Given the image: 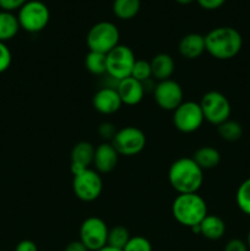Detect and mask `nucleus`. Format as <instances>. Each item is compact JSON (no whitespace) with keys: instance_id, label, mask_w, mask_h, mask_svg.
Segmentation results:
<instances>
[{"instance_id":"nucleus-1","label":"nucleus","mask_w":250,"mask_h":251,"mask_svg":"<svg viewBox=\"0 0 250 251\" xmlns=\"http://www.w3.org/2000/svg\"><path fill=\"white\" fill-rule=\"evenodd\" d=\"M206 51L218 60H229L242 50L243 38L233 27L222 26L211 29L205 36Z\"/></svg>"},{"instance_id":"nucleus-2","label":"nucleus","mask_w":250,"mask_h":251,"mask_svg":"<svg viewBox=\"0 0 250 251\" xmlns=\"http://www.w3.org/2000/svg\"><path fill=\"white\" fill-rule=\"evenodd\" d=\"M168 180L178 194L198 193L203 183V171L193 157H183L171 164Z\"/></svg>"},{"instance_id":"nucleus-3","label":"nucleus","mask_w":250,"mask_h":251,"mask_svg":"<svg viewBox=\"0 0 250 251\" xmlns=\"http://www.w3.org/2000/svg\"><path fill=\"white\" fill-rule=\"evenodd\" d=\"M172 215L179 225L191 229L208 215L207 205L198 193L178 194L172 205Z\"/></svg>"},{"instance_id":"nucleus-4","label":"nucleus","mask_w":250,"mask_h":251,"mask_svg":"<svg viewBox=\"0 0 250 251\" xmlns=\"http://www.w3.org/2000/svg\"><path fill=\"white\" fill-rule=\"evenodd\" d=\"M120 33L118 27L109 21H100L88 31L86 42L91 51L107 54L119 44Z\"/></svg>"},{"instance_id":"nucleus-5","label":"nucleus","mask_w":250,"mask_h":251,"mask_svg":"<svg viewBox=\"0 0 250 251\" xmlns=\"http://www.w3.org/2000/svg\"><path fill=\"white\" fill-rule=\"evenodd\" d=\"M50 19L48 6L39 0H28L19 10L17 20L20 27L29 33L43 31Z\"/></svg>"},{"instance_id":"nucleus-6","label":"nucleus","mask_w":250,"mask_h":251,"mask_svg":"<svg viewBox=\"0 0 250 251\" xmlns=\"http://www.w3.org/2000/svg\"><path fill=\"white\" fill-rule=\"evenodd\" d=\"M135 61L136 58L132 49L124 44H118L107 53V75L117 82L130 77Z\"/></svg>"},{"instance_id":"nucleus-7","label":"nucleus","mask_w":250,"mask_h":251,"mask_svg":"<svg viewBox=\"0 0 250 251\" xmlns=\"http://www.w3.org/2000/svg\"><path fill=\"white\" fill-rule=\"evenodd\" d=\"M200 107L205 120L217 126L229 119L232 112L228 98L218 91L205 93L201 98Z\"/></svg>"},{"instance_id":"nucleus-8","label":"nucleus","mask_w":250,"mask_h":251,"mask_svg":"<svg viewBox=\"0 0 250 251\" xmlns=\"http://www.w3.org/2000/svg\"><path fill=\"white\" fill-rule=\"evenodd\" d=\"M110 144L119 156H136L146 146V135L136 126H125L118 130Z\"/></svg>"},{"instance_id":"nucleus-9","label":"nucleus","mask_w":250,"mask_h":251,"mask_svg":"<svg viewBox=\"0 0 250 251\" xmlns=\"http://www.w3.org/2000/svg\"><path fill=\"white\" fill-rule=\"evenodd\" d=\"M73 190L78 200L85 202L97 200L103 190V181L100 173L95 169L87 168L74 176Z\"/></svg>"},{"instance_id":"nucleus-10","label":"nucleus","mask_w":250,"mask_h":251,"mask_svg":"<svg viewBox=\"0 0 250 251\" xmlns=\"http://www.w3.org/2000/svg\"><path fill=\"white\" fill-rule=\"evenodd\" d=\"M109 228L103 220L88 217L80 227V240L88 251H98L107 245Z\"/></svg>"},{"instance_id":"nucleus-11","label":"nucleus","mask_w":250,"mask_h":251,"mask_svg":"<svg viewBox=\"0 0 250 251\" xmlns=\"http://www.w3.org/2000/svg\"><path fill=\"white\" fill-rule=\"evenodd\" d=\"M203 120L205 118H203L200 103L191 102V100L183 102L173 112L174 126L179 131L185 132V134H190L200 129Z\"/></svg>"},{"instance_id":"nucleus-12","label":"nucleus","mask_w":250,"mask_h":251,"mask_svg":"<svg viewBox=\"0 0 250 251\" xmlns=\"http://www.w3.org/2000/svg\"><path fill=\"white\" fill-rule=\"evenodd\" d=\"M153 97L157 105L161 109L174 112L184 102L183 88L176 81L164 80L159 81L153 90Z\"/></svg>"},{"instance_id":"nucleus-13","label":"nucleus","mask_w":250,"mask_h":251,"mask_svg":"<svg viewBox=\"0 0 250 251\" xmlns=\"http://www.w3.org/2000/svg\"><path fill=\"white\" fill-rule=\"evenodd\" d=\"M93 108L100 114H114L120 109L123 102L115 87H102L92 98Z\"/></svg>"},{"instance_id":"nucleus-14","label":"nucleus","mask_w":250,"mask_h":251,"mask_svg":"<svg viewBox=\"0 0 250 251\" xmlns=\"http://www.w3.org/2000/svg\"><path fill=\"white\" fill-rule=\"evenodd\" d=\"M119 159V153L110 142H103L96 147L93 166L98 173L107 174L114 171Z\"/></svg>"},{"instance_id":"nucleus-15","label":"nucleus","mask_w":250,"mask_h":251,"mask_svg":"<svg viewBox=\"0 0 250 251\" xmlns=\"http://www.w3.org/2000/svg\"><path fill=\"white\" fill-rule=\"evenodd\" d=\"M95 147L92 144L87 141L77 142L71 150V173L73 176L81 173L85 169L90 168L93 164V157H95Z\"/></svg>"},{"instance_id":"nucleus-16","label":"nucleus","mask_w":250,"mask_h":251,"mask_svg":"<svg viewBox=\"0 0 250 251\" xmlns=\"http://www.w3.org/2000/svg\"><path fill=\"white\" fill-rule=\"evenodd\" d=\"M117 91L122 100L123 104L136 105L142 100L145 95L144 83L135 80L134 77H126L124 80L118 81Z\"/></svg>"},{"instance_id":"nucleus-17","label":"nucleus","mask_w":250,"mask_h":251,"mask_svg":"<svg viewBox=\"0 0 250 251\" xmlns=\"http://www.w3.org/2000/svg\"><path fill=\"white\" fill-rule=\"evenodd\" d=\"M179 53L183 58L194 60L202 55L206 51L205 36L200 33H189L179 42Z\"/></svg>"},{"instance_id":"nucleus-18","label":"nucleus","mask_w":250,"mask_h":251,"mask_svg":"<svg viewBox=\"0 0 250 251\" xmlns=\"http://www.w3.org/2000/svg\"><path fill=\"white\" fill-rule=\"evenodd\" d=\"M150 64H151L152 77L158 80V82L169 80L175 70V63L173 58L167 53H159L154 55Z\"/></svg>"},{"instance_id":"nucleus-19","label":"nucleus","mask_w":250,"mask_h":251,"mask_svg":"<svg viewBox=\"0 0 250 251\" xmlns=\"http://www.w3.org/2000/svg\"><path fill=\"white\" fill-rule=\"evenodd\" d=\"M200 234L208 240H218L225 235V223L216 215H207L199 225Z\"/></svg>"},{"instance_id":"nucleus-20","label":"nucleus","mask_w":250,"mask_h":251,"mask_svg":"<svg viewBox=\"0 0 250 251\" xmlns=\"http://www.w3.org/2000/svg\"><path fill=\"white\" fill-rule=\"evenodd\" d=\"M193 159L202 171H206V169L216 168L220 164L221 154L215 147L202 146L196 150Z\"/></svg>"},{"instance_id":"nucleus-21","label":"nucleus","mask_w":250,"mask_h":251,"mask_svg":"<svg viewBox=\"0 0 250 251\" xmlns=\"http://www.w3.org/2000/svg\"><path fill=\"white\" fill-rule=\"evenodd\" d=\"M21 28L17 16L10 11H0V42H7L14 38Z\"/></svg>"},{"instance_id":"nucleus-22","label":"nucleus","mask_w":250,"mask_h":251,"mask_svg":"<svg viewBox=\"0 0 250 251\" xmlns=\"http://www.w3.org/2000/svg\"><path fill=\"white\" fill-rule=\"evenodd\" d=\"M140 6V0H114L113 12L120 20H131L139 14Z\"/></svg>"},{"instance_id":"nucleus-23","label":"nucleus","mask_w":250,"mask_h":251,"mask_svg":"<svg viewBox=\"0 0 250 251\" xmlns=\"http://www.w3.org/2000/svg\"><path fill=\"white\" fill-rule=\"evenodd\" d=\"M85 66L93 75L107 74V54L90 50L85 58Z\"/></svg>"},{"instance_id":"nucleus-24","label":"nucleus","mask_w":250,"mask_h":251,"mask_svg":"<svg viewBox=\"0 0 250 251\" xmlns=\"http://www.w3.org/2000/svg\"><path fill=\"white\" fill-rule=\"evenodd\" d=\"M218 135L222 137L223 140L228 142H234L238 141L240 137L243 136V127L235 120H225V123L220 124L217 126Z\"/></svg>"},{"instance_id":"nucleus-25","label":"nucleus","mask_w":250,"mask_h":251,"mask_svg":"<svg viewBox=\"0 0 250 251\" xmlns=\"http://www.w3.org/2000/svg\"><path fill=\"white\" fill-rule=\"evenodd\" d=\"M130 233L127 228L123 227V226H115L112 229L108 232V240L107 245L115 248V249H124L125 245L127 244L130 239Z\"/></svg>"},{"instance_id":"nucleus-26","label":"nucleus","mask_w":250,"mask_h":251,"mask_svg":"<svg viewBox=\"0 0 250 251\" xmlns=\"http://www.w3.org/2000/svg\"><path fill=\"white\" fill-rule=\"evenodd\" d=\"M235 201L239 210L245 215L250 216V178L245 179L239 185L235 194Z\"/></svg>"},{"instance_id":"nucleus-27","label":"nucleus","mask_w":250,"mask_h":251,"mask_svg":"<svg viewBox=\"0 0 250 251\" xmlns=\"http://www.w3.org/2000/svg\"><path fill=\"white\" fill-rule=\"evenodd\" d=\"M131 77H134L135 80L140 81V82H146L150 78L152 77V71H151V64L147 60H142L139 59L135 61L134 68L131 71Z\"/></svg>"},{"instance_id":"nucleus-28","label":"nucleus","mask_w":250,"mask_h":251,"mask_svg":"<svg viewBox=\"0 0 250 251\" xmlns=\"http://www.w3.org/2000/svg\"><path fill=\"white\" fill-rule=\"evenodd\" d=\"M123 251H152V245L149 239L141 235L131 237Z\"/></svg>"},{"instance_id":"nucleus-29","label":"nucleus","mask_w":250,"mask_h":251,"mask_svg":"<svg viewBox=\"0 0 250 251\" xmlns=\"http://www.w3.org/2000/svg\"><path fill=\"white\" fill-rule=\"evenodd\" d=\"M11 61L12 55L9 47H7L4 42H0V74L5 73V71L10 68Z\"/></svg>"},{"instance_id":"nucleus-30","label":"nucleus","mask_w":250,"mask_h":251,"mask_svg":"<svg viewBox=\"0 0 250 251\" xmlns=\"http://www.w3.org/2000/svg\"><path fill=\"white\" fill-rule=\"evenodd\" d=\"M118 130L115 129L114 125L112 124V123H102V124L100 125V127H98V134L100 135V137L104 140H110L112 141L113 137L115 136V134H117Z\"/></svg>"},{"instance_id":"nucleus-31","label":"nucleus","mask_w":250,"mask_h":251,"mask_svg":"<svg viewBox=\"0 0 250 251\" xmlns=\"http://www.w3.org/2000/svg\"><path fill=\"white\" fill-rule=\"evenodd\" d=\"M28 0H0V7L4 11L12 12L14 10L21 9Z\"/></svg>"},{"instance_id":"nucleus-32","label":"nucleus","mask_w":250,"mask_h":251,"mask_svg":"<svg viewBox=\"0 0 250 251\" xmlns=\"http://www.w3.org/2000/svg\"><path fill=\"white\" fill-rule=\"evenodd\" d=\"M223 251H248L247 243L240 239H230Z\"/></svg>"},{"instance_id":"nucleus-33","label":"nucleus","mask_w":250,"mask_h":251,"mask_svg":"<svg viewBox=\"0 0 250 251\" xmlns=\"http://www.w3.org/2000/svg\"><path fill=\"white\" fill-rule=\"evenodd\" d=\"M198 4L205 10H216L222 6L225 0H196Z\"/></svg>"},{"instance_id":"nucleus-34","label":"nucleus","mask_w":250,"mask_h":251,"mask_svg":"<svg viewBox=\"0 0 250 251\" xmlns=\"http://www.w3.org/2000/svg\"><path fill=\"white\" fill-rule=\"evenodd\" d=\"M15 251H38V248H37L36 243L32 242V240L25 239L21 240L19 244L15 248Z\"/></svg>"},{"instance_id":"nucleus-35","label":"nucleus","mask_w":250,"mask_h":251,"mask_svg":"<svg viewBox=\"0 0 250 251\" xmlns=\"http://www.w3.org/2000/svg\"><path fill=\"white\" fill-rule=\"evenodd\" d=\"M64 251H88V249L81 243V240H74L66 245Z\"/></svg>"},{"instance_id":"nucleus-36","label":"nucleus","mask_w":250,"mask_h":251,"mask_svg":"<svg viewBox=\"0 0 250 251\" xmlns=\"http://www.w3.org/2000/svg\"><path fill=\"white\" fill-rule=\"evenodd\" d=\"M98 251H123V250H120V249H115V248L109 247V245H105L104 248H102V249H100Z\"/></svg>"},{"instance_id":"nucleus-37","label":"nucleus","mask_w":250,"mask_h":251,"mask_svg":"<svg viewBox=\"0 0 250 251\" xmlns=\"http://www.w3.org/2000/svg\"><path fill=\"white\" fill-rule=\"evenodd\" d=\"M175 1L179 2V4H181V5H188V4H191L194 0H175Z\"/></svg>"},{"instance_id":"nucleus-38","label":"nucleus","mask_w":250,"mask_h":251,"mask_svg":"<svg viewBox=\"0 0 250 251\" xmlns=\"http://www.w3.org/2000/svg\"><path fill=\"white\" fill-rule=\"evenodd\" d=\"M247 245H248V248H250V232L248 233V237H247Z\"/></svg>"}]
</instances>
